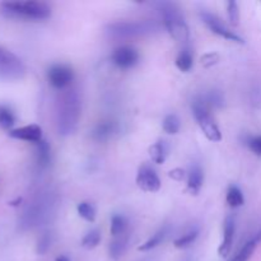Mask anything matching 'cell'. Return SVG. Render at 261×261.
Returning <instances> with one entry per match:
<instances>
[{"label":"cell","instance_id":"1","mask_svg":"<svg viewBox=\"0 0 261 261\" xmlns=\"http://www.w3.org/2000/svg\"><path fill=\"white\" fill-rule=\"evenodd\" d=\"M82 112V102L79 93L75 89H66L61 93L58 101L56 124L58 132L61 137H69L74 134L78 127Z\"/></svg>","mask_w":261,"mask_h":261},{"label":"cell","instance_id":"2","mask_svg":"<svg viewBox=\"0 0 261 261\" xmlns=\"http://www.w3.org/2000/svg\"><path fill=\"white\" fill-rule=\"evenodd\" d=\"M0 12L5 17L24 20H43L50 18V5L43 2H4L0 4Z\"/></svg>","mask_w":261,"mask_h":261},{"label":"cell","instance_id":"3","mask_svg":"<svg viewBox=\"0 0 261 261\" xmlns=\"http://www.w3.org/2000/svg\"><path fill=\"white\" fill-rule=\"evenodd\" d=\"M157 7L162 14L163 24L171 35V37L180 43H188L190 32H189V27L186 24L185 18H184L180 8L175 3L168 2L158 3Z\"/></svg>","mask_w":261,"mask_h":261},{"label":"cell","instance_id":"4","mask_svg":"<svg viewBox=\"0 0 261 261\" xmlns=\"http://www.w3.org/2000/svg\"><path fill=\"white\" fill-rule=\"evenodd\" d=\"M54 204L55 201L50 193H45L38 196L23 213L22 226H24L25 228H32L47 221L53 213Z\"/></svg>","mask_w":261,"mask_h":261},{"label":"cell","instance_id":"5","mask_svg":"<svg viewBox=\"0 0 261 261\" xmlns=\"http://www.w3.org/2000/svg\"><path fill=\"white\" fill-rule=\"evenodd\" d=\"M161 30V25L154 20H139V22H115L107 25L106 31L112 37H134V36L152 35Z\"/></svg>","mask_w":261,"mask_h":261},{"label":"cell","instance_id":"6","mask_svg":"<svg viewBox=\"0 0 261 261\" xmlns=\"http://www.w3.org/2000/svg\"><path fill=\"white\" fill-rule=\"evenodd\" d=\"M191 110H193V115L195 117L196 122H198L199 127L201 129L203 134L205 138L211 142H221L222 140V133L219 130L218 125L216 124L214 119L212 117L211 112H209V106L206 105L205 99L203 97L194 99L193 105H191Z\"/></svg>","mask_w":261,"mask_h":261},{"label":"cell","instance_id":"7","mask_svg":"<svg viewBox=\"0 0 261 261\" xmlns=\"http://www.w3.org/2000/svg\"><path fill=\"white\" fill-rule=\"evenodd\" d=\"M25 75V66L19 58L0 46V79L7 82L20 81Z\"/></svg>","mask_w":261,"mask_h":261},{"label":"cell","instance_id":"8","mask_svg":"<svg viewBox=\"0 0 261 261\" xmlns=\"http://www.w3.org/2000/svg\"><path fill=\"white\" fill-rule=\"evenodd\" d=\"M200 18L204 23H205L206 27L212 31L213 33H216L219 37H223L226 40L232 41V42L240 43V45H244L245 40L241 36L237 35L236 32H233L232 30H229L228 25L223 22L219 17H217L216 14L209 12H200Z\"/></svg>","mask_w":261,"mask_h":261},{"label":"cell","instance_id":"9","mask_svg":"<svg viewBox=\"0 0 261 261\" xmlns=\"http://www.w3.org/2000/svg\"><path fill=\"white\" fill-rule=\"evenodd\" d=\"M135 181H137L138 188L142 189L145 193H157L162 186L155 170L147 163L139 167Z\"/></svg>","mask_w":261,"mask_h":261},{"label":"cell","instance_id":"10","mask_svg":"<svg viewBox=\"0 0 261 261\" xmlns=\"http://www.w3.org/2000/svg\"><path fill=\"white\" fill-rule=\"evenodd\" d=\"M48 83L56 89H65L71 84L74 79V71L68 65L56 64L47 71Z\"/></svg>","mask_w":261,"mask_h":261},{"label":"cell","instance_id":"11","mask_svg":"<svg viewBox=\"0 0 261 261\" xmlns=\"http://www.w3.org/2000/svg\"><path fill=\"white\" fill-rule=\"evenodd\" d=\"M111 60L117 68L130 69L137 65L139 61V53L137 48L132 47V46H121V47L115 48Z\"/></svg>","mask_w":261,"mask_h":261},{"label":"cell","instance_id":"12","mask_svg":"<svg viewBox=\"0 0 261 261\" xmlns=\"http://www.w3.org/2000/svg\"><path fill=\"white\" fill-rule=\"evenodd\" d=\"M8 134H9V137L13 138V139L23 140V142H30L37 144V143H40L41 140H42V127L37 124H31L10 130Z\"/></svg>","mask_w":261,"mask_h":261},{"label":"cell","instance_id":"13","mask_svg":"<svg viewBox=\"0 0 261 261\" xmlns=\"http://www.w3.org/2000/svg\"><path fill=\"white\" fill-rule=\"evenodd\" d=\"M234 233H236V221H234V217L228 216L224 219L223 241H222L221 246L218 249V255L221 257H227L231 252Z\"/></svg>","mask_w":261,"mask_h":261},{"label":"cell","instance_id":"14","mask_svg":"<svg viewBox=\"0 0 261 261\" xmlns=\"http://www.w3.org/2000/svg\"><path fill=\"white\" fill-rule=\"evenodd\" d=\"M117 132V125L115 121L111 120H105V121L98 122L96 126L93 127L91 133L92 139L96 142H107L111 139Z\"/></svg>","mask_w":261,"mask_h":261},{"label":"cell","instance_id":"15","mask_svg":"<svg viewBox=\"0 0 261 261\" xmlns=\"http://www.w3.org/2000/svg\"><path fill=\"white\" fill-rule=\"evenodd\" d=\"M204 184V171L198 163H194L188 172V190L193 195H198Z\"/></svg>","mask_w":261,"mask_h":261},{"label":"cell","instance_id":"16","mask_svg":"<svg viewBox=\"0 0 261 261\" xmlns=\"http://www.w3.org/2000/svg\"><path fill=\"white\" fill-rule=\"evenodd\" d=\"M127 245H129V234L127 233L114 237V240H112L109 247L110 257L112 260H119L125 254V251H126Z\"/></svg>","mask_w":261,"mask_h":261},{"label":"cell","instance_id":"17","mask_svg":"<svg viewBox=\"0 0 261 261\" xmlns=\"http://www.w3.org/2000/svg\"><path fill=\"white\" fill-rule=\"evenodd\" d=\"M168 233H170V227L168 226L161 227L154 234H152V237H150L148 241H145L142 246L138 247V250L142 252H145V251H150V250L155 249V247L160 246V245L165 241L166 237L168 236Z\"/></svg>","mask_w":261,"mask_h":261},{"label":"cell","instance_id":"18","mask_svg":"<svg viewBox=\"0 0 261 261\" xmlns=\"http://www.w3.org/2000/svg\"><path fill=\"white\" fill-rule=\"evenodd\" d=\"M148 153H149V157L153 162L157 163V165H163L166 162V158H167L168 147L166 144V142L158 140L157 143L150 145L149 149H148Z\"/></svg>","mask_w":261,"mask_h":261},{"label":"cell","instance_id":"19","mask_svg":"<svg viewBox=\"0 0 261 261\" xmlns=\"http://www.w3.org/2000/svg\"><path fill=\"white\" fill-rule=\"evenodd\" d=\"M51 162V149L50 145L46 140H41L37 143V150H36V163L40 168L48 167Z\"/></svg>","mask_w":261,"mask_h":261},{"label":"cell","instance_id":"20","mask_svg":"<svg viewBox=\"0 0 261 261\" xmlns=\"http://www.w3.org/2000/svg\"><path fill=\"white\" fill-rule=\"evenodd\" d=\"M257 244H259V240L254 236L251 240H249V241H247L241 249H240V251L237 252V254L234 255V256L229 261H249L250 257H251L252 254H254Z\"/></svg>","mask_w":261,"mask_h":261},{"label":"cell","instance_id":"21","mask_svg":"<svg viewBox=\"0 0 261 261\" xmlns=\"http://www.w3.org/2000/svg\"><path fill=\"white\" fill-rule=\"evenodd\" d=\"M226 200L227 204L231 208H240V206H242L245 204V196L239 186L231 185L228 188V190H227Z\"/></svg>","mask_w":261,"mask_h":261},{"label":"cell","instance_id":"22","mask_svg":"<svg viewBox=\"0 0 261 261\" xmlns=\"http://www.w3.org/2000/svg\"><path fill=\"white\" fill-rule=\"evenodd\" d=\"M193 65L194 58L191 51L189 48H182L177 55V58H176V66H177V69L184 71V73H188V71L191 70Z\"/></svg>","mask_w":261,"mask_h":261},{"label":"cell","instance_id":"23","mask_svg":"<svg viewBox=\"0 0 261 261\" xmlns=\"http://www.w3.org/2000/svg\"><path fill=\"white\" fill-rule=\"evenodd\" d=\"M15 124V115L12 109L5 105H0V129L3 130H13Z\"/></svg>","mask_w":261,"mask_h":261},{"label":"cell","instance_id":"24","mask_svg":"<svg viewBox=\"0 0 261 261\" xmlns=\"http://www.w3.org/2000/svg\"><path fill=\"white\" fill-rule=\"evenodd\" d=\"M198 236H199V228H195V227H194V228L189 229L186 233H184L182 236L176 239L175 241H173V245H175L176 249H181V250L188 249V247H190L191 245L196 241Z\"/></svg>","mask_w":261,"mask_h":261},{"label":"cell","instance_id":"25","mask_svg":"<svg viewBox=\"0 0 261 261\" xmlns=\"http://www.w3.org/2000/svg\"><path fill=\"white\" fill-rule=\"evenodd\" d=\"M76 211H78L79 217L83 218L84 221L89 222V223H93V222L96 221V206L92 203H89V201H81V203L78 204V206H76Z\"/></svg>","mask_w":261,"mask_h":261},{"label":"cell","instance_id":"26","mask_svg":"<svg viewBox=\"0 0 261 261\" xmlns=\"http://www.w3.org/2000/svg\"><path fill=\"white\" fill-rule=\"evenodd\" d=\"M127 228V219L125 218L122 214H115L111 218V227H110V232L114 237L121 236V234L126 233Z\"/></svg>","mask_w":261,"mask_h":261},{"label":"cell","instance_id":"27","mask_svg":"<svg viewBox=\"0 0 261 261\" xmlns=\"http://www.w3.org/2000/svg\"><path fill=\"white\" fill-rule=\"evenodd\" d=\"M162 127L165 130V133L170 135H175L180 132V127H181V121L178 119L177 115L175 114H170L165 117L162 122Z\"/></svg>","mask_w":261,"mask_h":261},{"label":"cell","instance_id":"28","mask_svg":"<svg viewBox=\"0 0 261 261\" xmlns=\"http://www.w3.org/2000/svg\"><path fill=\"white\" fill-rule=\"evenodd\" d=\"M99 242H101V232H99V229L94 228L87 232V234L82 240V246L87 250H92L96 249Z\"/></svg>","mask_w":261,"mask_h":261},{"label":"cell","instance_id":"29","mask_svg":"<svg viewBox=\"0 0 261 261\" xmlns=\"http://www.w3.org/2000/svg\"><path fill=\"white\" fill-rule=\"evenodd\" d=\"M227 15H228L229 23H231L233 27L240 24V8L237 2L229 0V2L227 3Z\"/></svg>","mask_w":261,"mask_h":261},{"label":"cell","instance_id":"30","mask_svg":"<svg viewBox=\"0 0 261 261\" xmlns=\"http://www.w3.org/2000/svg\"><path fill=\"white\" fill-rule=\"evenodd\" d=\"M204 99H205L206 105H208L209 107L213 106V107H222L224 103V98L223 96H222L221 92L218 91H212L209 92L208 94H206L205 97H203Z\"/></svg>","mask_w":261,"mask_h":261},{"label":"cell","instance_id":"31","mask_svg":"<svg viewBox=\"0 0 261 261\" xmlns=\"http://www.w3.org/2000/svg\"><path fill=\"white\" fill-rule=\"evenodd\" d=\"M53 244V237L50 233H43L37 242V254L43 255L48 251Z\"/></svg>","mask_w":261,"mask_h":261},{"label":"cell","instance_id":"32","mask_svg":"<svg viewBox=\"0 0 261 261\" xmlns=\"http://www.w3.org/2000/svg\"><path fill=\"white\" fill-rule=\"evenodd\" d=\"M246 144L255 155H257V157L261 158V135L250 137L249 139H247Z\"/></svg>","mask_w":261,"mask_h":261},{"label":"cell","instance_id":"33","mask_svg":"<svg viewBox=\"0 0 261 261\" xmlns=\"http://www.w3.org/2000/svg\"><path fill=\"white\" fill-rule=\"evenodd\" d=\"M200 61H201V65H203L204 68H211V66L216 65V64L218 63L219 55L216 53H208L205 54V55L201 56Z\"/></svg>","mask_w":261,"mask_h":261},{"label":"cell","instance_id":"34","mask_svg":"<svg viewBox=\"0 0 261 261\" xmlns=\"http://www.w3.org/2000/svg\"><path fill=\"white\" fill-rule=\"evenodd\" d=\"M185 176H186L185 171L181 170V168H175V170L170 171V177L176 181H182L184 178H185Z\"/></svg>","mask_w":261,"mask_h":261},{"label":"cell","instance_id":"35","mask_svg":"<svg viewBox=\"0 0 261 261\" xmlns=\"http://www.w3.org/2000/svg\"><path fill=\"white\" fill-rule=\"evenodd\" d=\"M55 261H71V260L69 259V257L66 256V255H60V256L56 257Z\"/></svg>","mask_w":261,"mask_h":261}]
</instances>
